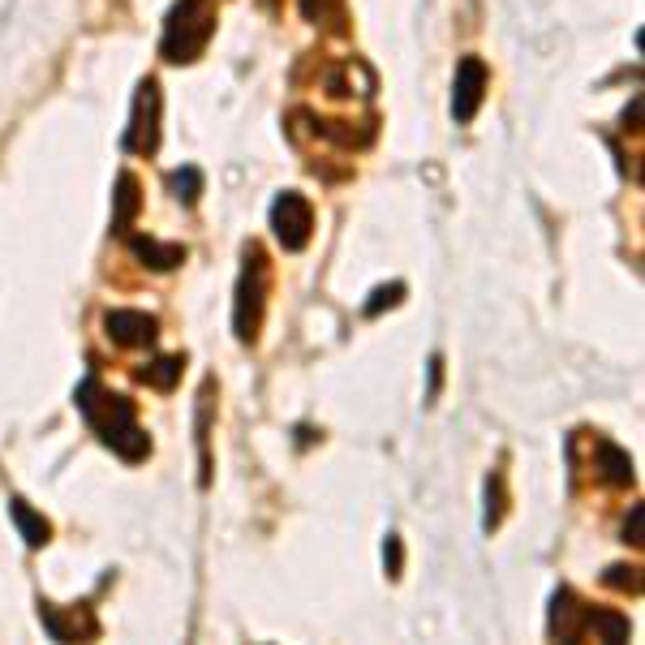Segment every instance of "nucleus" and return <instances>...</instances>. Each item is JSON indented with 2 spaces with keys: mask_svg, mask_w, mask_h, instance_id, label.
<instances>
[{
  "mask_svg": "<svg viewBox=\"0 0 645 645\" xmlns=\"http://www.w3.org/2000/svg\"><path fill=\"white\" fill-rule=\"evenodd\" d=\"M73 405L82 409V418L95 427V434L121 456V461H143L151 452V439L134 418V401L130 396H117L108 392L99 379H86L77 392H73Z\"/></svg>",
  "mask_w": 645,
  "mask_h": 645,
  "instance_id": "obj_1",
  "label": "nucleus"
},
{
  "mask_svg": "<svg viewBox=\"0 0 645 645\" xmlns=\"http://www.w3.org/2000/svg\"><path fill=\"white\" fill-rule=\"evenodd\" d=\"M215 35V4L212 0H177L164 17V39L159 57L172 65H190L203 57V48Z\"/></svg>",
  "mask_w": 645,
  "mask_h": 645,
  "instance_id": "obj_2",
  "label": "nucleus"
},
{
  "mask_svg": "<svg viewBox=\"0 0 645 645\" xmlns=\"http://www.w3.org/2000/svg\"><path fill=\"white\" fill-rule=\"evenodd\" d=\"M267 288H272V263L263 254L259 241H250L241 250V276H237V306H232V332L241 345L259 341L263 327V306H267Z\"/></svg>",
  "mask_w": 645,
  "mask_h": 645,
  "instance_id": "obj_3",
  "label": "nucleus"
},
{
  "mask_svg": "<svg viewBox=\"0 0 645 645\" xmlns=\"http://www.w3.org/2000/svg\"><path fill=\"white\" fill-rule=\"evenodd\" d=\"M272 228H276V241L285 246L288 254L306 250L310 246V232H314V207L306 194L285 190L276 203H272Z\"/></svg>",
  "mask_w": 645,
  "mask_h": 645,
  "instance_id": "obj_4",
  "label": "nucleus"
},
{
  "mask_svg": "<svg viewBox=\"0 0 645 645\" xmlns=\"http://www.w3.org/2000/svg\"><path fill=\"white\" fill-rule=\"evenodd\" d=\"M159 108H164L159 82L146 77L143 86H139V95H134V117H130V130H126V151L155 155V146H159Z\"/></svg>",
  "mask_w": 645,
  "mask_h": 645,
  "instance_id": "obj_5",
  "label": "nucleus"
},
{
  "mask_svg": "<svg viewBox=\"0 0 645 645\" xmlns=\"http://www.w3.org/2000/svg\"><path fill=\"white\" fill-rule=\"evenodd\" d=\"M487 82H491V73L478 57H465L456 65V82H452V117H456V126H469L478 117V108L487 99Z\"/></svg>",
  "mask_w": 645,
  "mask_h": 645,
  "instance_id": "obj_6",
  "label": "nucleus"
},
{
  "mask_svg": "<svg viewBox=\"0 0 645 645\" xmlns=\"http://www.w3.org/2000/svg\"><path fill=\"white\" fill-rule=\"evenodd\" d=\"M104 332H108V341L121 345V349H143V345H155L159 323H155V314H146V310H108V314H104Z\"/></svg>",
  "mask_w": 645,
  "mask_h": 645,
  "instance_id": "obj_7",
  "label": "nucleus"
},
{
  "mask_svg": "<svg viewBox=\"0 0 645 645\" xmlns=\"http://www.w3.org/2000/svg\"><path fill=\"white\" fill-rule=\"evenodd\" d=\"M551 637H560V642H581V637H589V607L576 602L573 589H560V594L551 598Z\"/></svg>",
  "mask_w": 645,
  "mask_h": 645,
  "instance_id": "obj_8",
  "label": "nucleus"
},
{
  "mask_svg": "<svg viewBox=\"0 0 645 645\" xmlns=\"http://www.w3.org/2000/svg\"><path fill=\"white\" fill-rule=\"evenodd\" d=\"M130 250L143 259L151 272H172V267H181L186 263V246H177V241H155V237H130Z\"/></svg>",
  "mask_w": 645,
  "mask_h": 645,
  "instance_id": "obj_9",
  "label": "nucleus"
},
{
  "mask_svg": "<svg viewBox=\"0 0 645 645\" xmlns=\"http://www.w3.org/2000/svg\"><path fill=\"white\" fill-rule=\"evenodd\" d=\"M117 212H112V232H126L134 224V215L143 212V194H139V177L134 172H121L117 177V194H112Z\"/></svg>",
  "mask_w": 645,
  "mask_h": 645,
  "instance_id": "obj_10",
  "label": "nucleus"
},
{
  "mask_svg": "<svg viewBox=\"0 0 645 645\" xmlns=\"http://www.w3.org/2000/svg\"><path fill=\"white\" fill-rule=\"evenodd\" d=\"M9 516H13V525H17V534H22V542L26 547H44L48 542V534H52V525L31 507V503L22 500V495H13L9 500Z\"/></svg>",
  "mask_w": 645,
  "mask_h": 645,
  "instance_id": "obj_11",
  "label": "nucleus"
},
{
  "mask_svg": "<svg viewBox=\"0 0 645 645\" xmlns=\"http://www.w3.org/2000/svg\"><path fill=\"white\" fill-rule=\"evenodd\" d=\"M598 469H602V478L611 482V487H633V456L624 452V447H616V443H598Z\"/></svg>",
  "mask_w": 645,
  "mask_h": 645,
  "instance_id": "obj_12",
  "label": "nucleus"
},
{
  "mask_svg": "<svg viewBox=\"0 0 645 645\" xmlns=\"http://www.w3.org/2000/svg\"><path fill=\"white\" fill-rule=\"evenodd\" d=\"M181 370H186V358H155L151 366L139 370V379H143L146 387H155V392H172L177 379H181Z\"/></svg>",
  "mask_w": 645,
  "mask_h": 645,
  "instance_id": "obj_13",
  "label": "nucleus"
},
{
  "mask_svg": "<svg viewBox=\"0 0 645 645\" xmlns=\"http://www.w3.org/2000/svg\"><path fill=\"white\" fill-rule=\"evenodd\" d=\"M172 194H177V203H186V207H194L199 203V194H203V172L199 168H181V172H172Z\"/></svg>",
  "mask_w": 645,
  "mask_h": 645,
  "instance_id": "obj_14",
  "label": "nucleus"
},
{
  "mask_svg": "<svg viewBox=\"0 0 645 645\" xmlns=\"http://www.w3.org/2000/svg\"><path fill=\"white\" fill-rule=\"evenodd\" d=\"M401 297H405V285H401V280H392V285H379L374 292H370V301H366V319H379L383 310L401 306Z\"/></svg>",
  "mask_w": 645,
  "mask_h": 645,
  "instance_id": "obj_15",
  "label": "nucleus"
},
{
  "mask_svg": "<svg viewBox=\"0 0 645 645\" xmlns=\"http://www.w3.org/2000/svg\"><path fill=\"white\" fill-rule=\"evenodd\" d=\"M500 521H503V478L491 474V478H487V516H482V529L491 534Z\"/></svg>",
  "mask_w": 645,
  "mask_h": 645,
  "instance_id": "obj_16",
  "label": "nucleus"
},
{
  "mask_svg": "<svg viewBox=\"0 0 645 645\" xmlns=\"http://www.w3.org/2000/svg\"><path fill=\"white\" fill-rule=\"evenodd\" d=\"M607 585H616V589H642V576H637V569H624V564H616V569H607V576H602Z\"/></svg>",
  "mask_w": 645,
  "mask_h": 645,
  "instance_id": "obj_17",
  "label": "nucleus"
},
{
  "mask_svg": "<svg viewBox=\"0 0 645 645\" xmlns=\"http://www.w3.org/2000/svg\"><path fill=\"white\" fill-rule=\"evenodd\" d=\"M401 560H405L401 538H396V534H387V542H383V564H387V576H401Z\"/></svg>",
  "mask_w": 645,
  "mask_h": 645,
  "instance_id": "obj_18",
  "label": "nucleus"
},
{
  "mask_svg": "<svg viewBox=\"0 0 645 645\" xmlns=\"http://www.w3.org/2000/svg\"><path fill=\"white\" fill-rule=\"evenodd\" d=\"M332 9H336V0H301V13H306L310 22H323Z\"/></svg>",
  "mask_w": 645,
  "mask_h": 645,
  "instance_id": "obj_19",
  "label": "nucleus"
},
{
  "mask_svg": "<svg viewBox=\"0 0 645 645\" xmlns=\"http://www.w3.org/2000/svg\"><path fill=\"white\" fill-rule=\"evenodd\" d=\"M642 503H633V516H629V521H624V542H633V547H637V542H642Z\"/></svg>",
  "mask_w": 645,
  "mask_h": 645,
  "instance_id": "obj_20",
  "label": "nucleus"
},
{
  "mask_svg": "<svg viewBox=\"0 0 645 645\" xmlns=\"http://www.w3.org/2000/svg\"><path fill=\"white\" fill-rule=\"evenodd\" d=\"M439 383H443V358L434 354V358H430V387H427V401H434V396H439Z\"/></svg>",
  "mask_w": 645,
  "mask_h": 645,
  "instance_id": "obj_21",
  "label": "nucleus"
}]
</instances>
